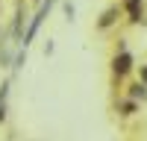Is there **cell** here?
<instances>
[{"instance_id": "6da1fadb", "label": "cell", "mask_w": 147, "mask_h": 141, "mask_svg": "<svg viewBox=\"0 0 147 141\" xmlns=\"http://www.w3.org/2000/svg\"><path fill=\"white\" fill-rule=\"evenodd\" d=\"M129 68H132V56H129V53H121V56L112 59V70H115V77L129 74Z\"/></svg>"}, {"instance_id": "7a4b0ae2", "label": "cell", "mask_w": 147, "mask_h": 141, "mask_svg": "<svg viewBox=\"0 0 147 141\" xmlns=\"http://www.w3.org/2000/svg\"><path fill=\"white\" fill-rule=\"evenodd\" d=\"M127 9H129V21H138V15H141V0H127Z\"/></svg>"}, {"instance_id": "3957f363", "label": "cell", "mask_w": 147, "mask_h": 141, "mask_svg": "<svg viewBox=\"0 0 147 141\" xmlns=\"http://www.w3.org/2000/svg\"><path fill=\"white\" fill-rule=\"evenodd\" d=\"M112 18H115V9H109L106 15H103V21H100V27H109V23H112Z\"/></svg>"}, {"instance_id": "277c9868", "label": "cell", "mask_w": 147, "mask_h": 141, "mask_svg": "<svg viewBox=\"0 0 147 141\" xmlns=\"http://www.w3.org/2000/svg\"><path fill=\"white\" fill-rule=\"evenodd\" d=\"M132 97H147V88L144 85H132Z\"/></svg>"}, {"instance_id": "5b68a950", "label": "cell", "mask_w": 147, "mask_h": 141, "mask_svg": "<svg viewBox=\"0 0 147 141\" xmlns=\"http://www.w3.org/2000/svg\"><path fill=\"white\" fill-rule=\"evenodd\" d=\"M74 15H77V9H74V3H65V18L74 21Z\"/></svg>"}, {"instance_id": "8992f818", "label": "cell", "mask_w": 147, "mask_h": 141, "mask_svg": "<svg viewBox=\"0 0 147 141\" xmlns=\"http://www.w3.org/2000/svg\"><path fill=\"white\" fill-rule=\"evenodd\" d=\"M6 94H9V82H3V85H0V103L6 100Z\"/></svg>"}, {"instance_id": "52a82bcc", "label": "cell", "mask_w": 147, "mask_h": 141, "mask_svg": "<svg viewBox=\"0 0 147 141\" xmlns=\"http://www.w3.org/2000/svg\"><path fill=\"white\" fill-rule=\"evenodd\" d=\"M6 117V103H0V121Z\"/></svg>"}]
</instances>
